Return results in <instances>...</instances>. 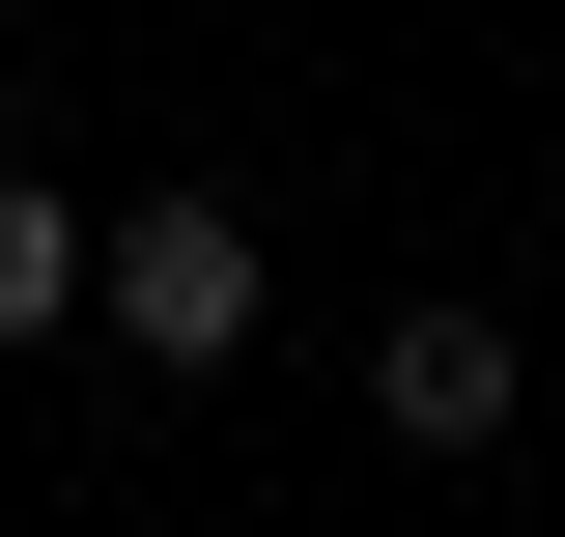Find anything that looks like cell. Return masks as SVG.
Returning <instances> with one entry per match:
<instances>
[{
    "instance_id": "6da1fadb",
    "label": "cell",
    "mask_w": 565,
    "mask_h": 537,
    "mask_svg": "<svg viewBox=\"0 0 565 537\" xmlns=\"http://www.w3.org/2000/svg\"><path fill=\"white\" fill-rule=\"evenodd\" d=\"M114 368H255V199H114Z\"/></svg>"
},
{
    "instance_id": "7a4b0ae2",
    "label": "cell",
    "mask_w": 565,
    "mask_h": 537,
    "mask_svg": "<svg viewBox=\"0 0 565 537\" xmlns=\"http://www.w3.org/2000/svg\"><path fill=\"white\" fill-rule=\"evenodd\" d=\"M509 397H537L509 312H367V424H396V453H509Z\"/></svg>"
},
{
    "instance_id": "3957f363",
    "label": "cell",
    "mask_w": 565,
    "mask_h": 537,
    "mask_svg": "<svg viewBox=\"0 0 565 537\" xmlns=\"http://www.w3.org/2000/svg\"><path fill=\"white\" fill-rule=\"evenodd\" d=\"M57 312H114V227L57 170H0V339H57Z\"/></svg>"
}]
</instances>
